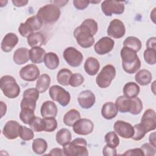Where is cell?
Instances as JSON below:
<instances>
[{
    "mask_svg": "<svg viewBox=\"0 0 156 156\" xmlns=\"http://www.w3.org/2000/svg\"><path fill=\"white\" fill-rule=\"evenodd\" d=\"M125 34L126 28L123 22L118 19H114L110 21L107 29L108 36L118 39L124 37Z\"/></svg>",
    "mask_w": 156,
    "mask_h": 156,
    "instance_id": "obj_15",
    "label": "cell"
},
{
    "mask_svg": "<svg viewBox=\"0 0 156 156\" xmlns=\"http://www.w3.org/2000/svg\"><path fill=\"white\" fill-rule=\"evenodd\" d=\"M100 64L98 59L90 57L85 62L84 69L85 72L90 76H95L99 71Z\"/></svg>",
    "mask_w": 156,
    "mask_h": 156,
    "instance_id": "obj_24",
    "label": "cell"
},
{
    "mask_svg": "<svg viewBox=\"0 0 156 156\" xmlns=\"http://www.w3.org/2000/svg\"><path fill=\"white\" fill-rule=\"evenodd\" d=\"M115 76V68L112 65H107L98 74L96 78V84L101 88H106L110 85Z\"/></svg>",
    "mask_w": 156,
    "mask_h": 156,
    "instance_id": "obj_6",
    "label": "cell"
},
{
    "mask_svg": "<svg viewBox=\"0 0 156 156\" xmlns=\"http://www.w3.org/2000/svg\"><path fill=\"white\" fill-rule=\"evenodd\" d=\"M87 142L82 138H77L63 146V150L67 156H87Z\"/></svg>",
    "mask_w": 156,
    "mask_h": 156,
    "instance_id": "obj_4",
    "label": "cell"
},
{
    "mask_svg": "<svg viewBox=\"0 0 156 156\" xmlns=\"http://www.w3.org/2000/svg\"><path fill=\"white\" fill-rule=\"evenodd\" d=\"M50 83V76L47 74H43L38 78L36 83V89L40 93H43L49 88Z\"/></svg>",
    "mask_w": 156,
    "mask_h": 156,
    "instance_id": "obj_32",
    "label": "cell"
},
{
    "mask_svg": "<svg viewBox=\"0 0 156 156\" xmlns=\"http://www.w3.org/2000/svg\"><path fill=\"white\" fill-rule=\"evenodd\" d=\"M29 125L33 131L37 132L44 131L46 127V123L44 119L35 116L30 121Z\"/></svg>",
    "mask_w": 156,
    "mask_h": 156,
    "instance_id": "obj_37",
    "label": "cell"
},
{
    "mask_svg": "<svg viewBox=\"0 0 156 156\" xmlns=\"http://www.w3.org/2000/svg\"><path fill=\"white\" fill-rule=\"evenodd\" d=\"M12 2L14 6L20 7L26 5L29 1L27 0H13Z\"/></svg>",
    "mask_w": 156,
    "mask_h": 156,
    "instance_id": "obj_52",
    "label": "cell"
},
{
    "mask_svg": "<svg viewBox=\"0 0 156 156\" xmlns=\"http://www.w3.org/2000/svg\"><path fill=\"white\" fill-rule=\"evenodd\" d=\"M90 3H99V2H100L101 1H90Z\"/></svg>",
    "mask_w": 156,
    "mask_h": 156,
    "instance_id": "obj_56",
    "label": "cell"
},
{
    "mask_svg": "<svg viewBox=\"0 0 156 156\" xmlns=\"http://www.w3.org/2000/svg\"><path fill=\"white\" fill-rule=\"evenodd\" d=\"M115 104L120 112L123 113L129 112L132 104L131 98L120 96L116 99Z\"/></svg>",
    "mask_w": 156,
    "mask_h": 156,
    "instance_id": "obj_30",
    "label": "cell"
},
{
    "mask_svg": "<svg viewBox=\"0 0 156 156\" xmlns=\"http://www.w3.org/2000/svg\"><path fill=\"white\" fill-rule=\"evenodd\" d=\"M77 101L82 108L88 109L92 107L95 104L96 97L91 91L86 90L81 91L79 94Z\"/></svg>",
    "mask_w": 156,
    "mask_h": 156,
    "instance_id": "obj_19",
    "label": "cell"
},
{
    "mask_svg": "<svg viewBox=\"0 0 156 156\" xmlns=\"http://www.w3.org/2000/svg\"><path fill=\"white\" fill-rule=\"evenodd\" d=\"M40 112L43 118H55L57 115L58 109L53 101H46L43 103Z\"/></svg>",
    "mask_w": 156,
    "mask_h": 156,
    "instance_id": "obj_21",
    "label": "cell"
},
{
    "mask_svg": "<svg viewBox=\"0 0 156 156\" xmlns=\"http://www.w3.org/2000/svg\"><path fill=\"white\" fill-rule=\"evenodd\" d=\"M115 41L108 37H104L99 39L94 46L95 52L99 55H105L113 49Z\"/></svg>",
    "mask_w": 156,
    "mask_h": 156,
    "instance_id": "obj_17",
    "label": "cell"
},
{
    "mask_svg": "<svg viewBox=\"0 0 156 156\" xmlns=\"http://www.w3.org/2000/svg\"><path fill=\"white\" fill-rule=\"evenodd\" d=\"M102 153L104 156L116 155V148L112 147L106 144L103 148Z\"/></svg>",
    "mask_w": 156,
    "mask_h": 156,
    "instance_id": "obj_48",
    "label": "cell"
},
{
    "mask_svg": "<svg viewBox=\"0 0 156 156\" xmlns=\"http://www.w3.org/2000/svg\"><path fill=\"white\" fill-rule=\"evenodd\" d=\"M45 51L41 47L32 48L29 51V58L34 64H39L44 62L46 55Z\"/></svg>",
    "mask_w": 156,
    "mask_h": 156,
    "instance_id": "obj_25",
    "label": "cell"
},
{
    "mask_svg": "<svg viewBox=\"0 0 156 156\" xmlns=\"http://www.w3.org/2000/svg\"><path fill=\"white\" fill-rule=\"evenodd\" d=\"M123 46L129 48L137 52L141 49L142 43L138 38L133 36H129L123 41Z\"/></svg>",
    "mask_w": 156,
    "mask_h": 156,
    "instance_id": "obj_35",
    "label": "cell"
},
{
    "mask_svg": "<svg viewBox=\"0 0 156 156\" xmlns=\"http://www.w3.org/2000/svg\"><path fill=\"white\" fill-rule=\"evenodd\" d=\"M101 9L105 16H110L113 14H122L124 12L125 7L121 1L105 0L101 4Z\"/></svg>",
    "mask_w": 156,
    "mask_h": 156,
    "instance_id": "obj_10",
    "label": "cell"
},
{
    "mask_svg": "<svg viewBox=\"0 0 156 156\" xmlns=\"http://www.w3.org/2000/svg\"><path fill=\"white\" fill-rule=\"evenodd\" d=\"M68 2V1H54V3L55 4V5H56L57 6L59 7H62L63 5H65V4H66Z\"/></svg>",
    "mask_w": 156,
    "mask_h": 156,
    "instance_id": "obj_55",
    "label": "cell"
},
{
    "mask_svg": "<svg viewBox=\"0 0 156 156\" xmlns=\"http://www.w3.org/2000/svg\"><path fill=\"white\" fill-rule=\"evenodd\" d=\"M63 56L66 63L72 67H78L82 63L83 56L75 48L68 47L65 49Z\"/></svg>",
    "mask_w": 156,
    "mask_h": 156,
    "instance_id": "obj_11",
    "label": "cell"
},
{
    "mask_svg": "<svg viewBox=\"0 0 156 156\" xmlns=\"http://www.w3.org/2000/svg\"><path fill=\"white\" fill-rule=\"evenodd\" d=\"M72 72L66 68L60 69L57 74V80L59 84L63 86L69 85V79L72 76Z\"/></svg>",
    "mask_w": 156,
    "mask_h": 156,
    "instance_id": "obj_36",
    "label": "cell"
},
{
    "mask_svg": "<svg viewBox=\"0 0 156 156\" xmlns=\"http://www.w3.org/2000/svg\"><path fill=\"white\" fill-rule=\"evenodd\" d=\"M84 82V77L79 73L72 74L69 79V85L73 87L80 86Z\"/></svg>",
    "mask_w": 156,
    "mask_h": 156,
    "instance_id": "obj_44",
    "label": "cell"
},
{
    "mask_svg": "<svg viewBox=\"0 0 156 156\" xmlns=\"http://www.w3.org/2000/svg\"><path fill=\"white\" fill-rule=\"evenodd\" d=\"M131 101L132 104L129 113L134 115L140 114L143 110V103L141 100L136 96L131 98Z\"/></svg>",
    "mask_w": 156,
    "mask_h": 156,
    "instance_id": "obj_39",
    "label": "cell"
},
{
    "mask_svg": "<svg viewBox=\"0 0 156 156\" xmlns=\"http://www.w3.org/2000/svg\"><path fill=\"white\" fill-rule=\"evenodd\" d=\"M142 150L144 155L146 156H154L155 154L156 148L152 146L150 143H144L140 147Z\"/></svg>",
    "mask_w": 156,
    "mask_h": 156,
    "instance_id": "obj_46",
    "label": "cell"
},
{
    "mask_svg": "<svg viewBox=\"0 0 156 156\" xmlns=\"http://www.w3.org/2000/svg\"><path fill=\"white\" fill-rule=\"evenodd\" d=\"M113 129L117 135L126 139L132 138L134 133L133 126L130 123L121 120L116 121L115 122Z\"/></svg>",
    "mask_w": 156,
    "mask_h": 156,
    "instance_id": "obj_12",
    "label": "cell"
},
{
    "mask_svg": "<svg viewBox=\"0 0 156 156\" xmlns=\"http://www.w3.org/2000/svg\"><path fill=\"white\" fill-rule=\"evenodd\" d=\"M38 91L34 88L24 90L23 94V99L20 104L21 108H30L35 111L36 102L39 98Z\"/></svg>",
    "mask_w": 156,
    "mask_h": 156,
    "instance_id": "obj_9",
    "label": "cell"
},
{
    "mask_svg": "<svg viewBox=\"0 0 156 156\" xmlns=\"http://www.w3.org/2000/svg\"><path fill=\"white\" fill-rule=\"evenodd\" d=\"M0 88L4 95L9 99L16 98L20 93V88L15 79L9 75L3 76L1 78Z\"/></svg>",
    "mask_w": 156,
    "mask_h": 156,
    "instance_id": "obj_5",
    "label": "cell"
},
{
    "mask_svg": "<svg viewBox=\"0 0 156 156\" xmlns=\"http://www.w3.org/2000/svg\"><path fill=\"white\" fill-rule=\"evenodd\" d=\"M6 111H7L6 104L4 102L1 101V118H2L6 113Z\"/></svg>",
    "mask_w": 156,
    "mask_h": 156,
    "instance_id": "obj_54",
    "label": "cell"
},
{
    "mask_svg": "<svg viewBox=\"0 0 156 156\" xmlns=\"http://www.w3.org/2000/svg\"><path fill=\"white\" fill-rule=\"evenodd\" d=\"M19 136L24 141H30L34 137V133L32 129L26 126H21L19 131Z\"/></svg>",
    "mask_w": 156,
    "mask_h": 156,
    "instance_id": "obj_41",
    "label": "cell"
},
{
    "mask_svg": "<svg viewBox=\"0 0 156 156\" xmlns=\"http://www.w3.org/2000/svg\"><path fill=\"white\" fill-rule=\"evenodd\" d=\"M27 41L29 46L32 48L41 47L44 44L45 38L41 32H37L30 35L27 38Z\"/></svg>",
    "mask_w": 156,
    "mask_h": 156,
    "instance_id": "obj_28",
    "label": "cell"
},
{
    "mask_svg": "<svg viewBox=\"0 0 156 156\" xmlns=\"http://www.w3.org/2000/svg\"><path fill=\"white\" fill-rule=\"evenodd\" d=\"M29 59V51L26 48H20L13 53V60L16 65H23L27 63Z\"/></svg>",
    "mask_w": 156,
    "mask_h": 156,
    "instance_id": "obj_22",
    "label": "cell"
},
{
    "mask_svg": "<svg viewBox=\"0 0 156 156\" xmlns=\"http://www.w3.org/2000/svg\"><path fill=\"white\" fill-rule=\"evenodd\" d=\"M80 118V114L79 112L76 109H71L65 114L63 122L65 125L71 127Z\"/></svg>",
    "mask_w": 156,
    "mask_h": 156,
    "instance_id": "obj_33",
    "label": "cell"
},
{
    "mask_svg": "<svg viewBox=\"0 0 156 156\" xmlns=\"http://www.w3.org/2000/svg\"><path fill=\"white\" fill-rule=\"evenodd\" d=\"M152 76L151 73L145 69L140 70L135 76V80L141 86H145L149 85L152 80Z\"/></svg>",
    "mask_w": 156,
    "mask_h": 156,
    "instance_id": "obj_26",
    "label": "cell"
},
{
    "mask_svg": "<svg viewBox=\"0 0 156 156\" xmlns=\"http://www.w3.org/2000/svg\"><path fill=\"white\" fill-rule=\"evenodd\" d=\"M140 91V87L133 82H129L126 83L123 88L124 96L129 98L136 97L139 94Z\"/></svg>",
    "mask_w": 156,
    "mask_h": 156,
    "instance_id": "obj_29",
    "label": "cell"
},
{
    "mask_svg": "<svg viewBox=\"0 0 156 156\" xmlns=\"http://www.w3.org/2000/svg\"><path fill=\"white\" fill-rule=\"evenodd\" d=\"M50 98L54 101L58 102L60 105L65 107L70 102L71 96L68 91L60 86L52 85L49 90Z\"/></svg>",
    "mask_w": 156,
    "mask_h": 156,
    "instance_id": "obj_8",
    "label": "cell"
},
{
    "mask_svg": "<svg viewBox=\"0 0 156 156\" xmlns=\"http://www.w3.org/2000/svg\"><path fill=\"white\" fill-rule=\"evenodd\" d=\"M156 50L150 48H147L144 52V61L149 65H155L156 62L155 59Z\"/></svg>",
    "mask_w": 156,
    "mask_h": 156,
    "instance_id": "obj_42",
    "label": "cell"
},
{
    "mask_svg": "<svg viewBox=\"0 0 156 156\" xmlns=\"http://www.w3.org/2000/svg\"><path fill=\"white\" fill-rule=\"evenodd\" d=\"M136 53L125 46H123L120 51L122 68L128 74L135 73L141 67V61Z\"/></svg>",
    "mask_w": 156,
    "mask_h": 156,
    "instance_id": "obj_2",
    "label": "cell"
},
{
    "mask_svg": "<svg viewBox=\"0 0 156 156\" xmlns=\"http://www.w3.org/2000/svg\"><path fill=\"white\" fill-rule=\"evenodd\" d=\"M32 148L35 154L42 155L46 152L48 148V143L43 138H36L32 142Z\"/></svg>",
    "mask_w": 156,
    "mask_h": 156,
    "instance_id": "obj_34",
    "label": "cell"
},
{
    "mask_svg": "<svg viewBox=\"0 0 156 156\" xmlns=\"http://www.w3.org/2000/svg\"><path fill=\"white\" fill-rule=\"evenodd\" d=\"M43 119L46 123L45 132H52L57 129V122L55 118H43Z\"/></svg>",
    "mask_w": 156,
    "mask_h": 156,
    "instance_id": "obj_45",
    "label": "cell"
},
{
    "mask_svg": "<svg viewBox=\"0 0 156 156\" xmlns=\"http://www.w3.org/2000/svg\"><path fill=\"white\" fill-rule=\"evenodd\" d=\"M34 110L30 108H21L20 113V118L26 124H29L30 121L35 116Z\"/></svg>",
    "mask_w": 156,
    "mask_h": 156,
    "instance_id": "obj_40",
    "label": "cell"
},
{
    "mask_svg": "<svg viewBox=\"0 0 156 156\" xmlns=\"http://www.w3.org/2000/svg\"><path fill=\"white\" fill-rule=\"evenodd\" d=\"M140 124L146 133L154 130L156 128L155 112L151 108L146 110L141 117Z\"/></svg>",
    "mask_w": 156,
    "mask_h": 156,
    "instance_id": "obj_14",
    "label": "cell"
},
{
    "mask_svg": "<svg viewBox=\"0 0 156 156\" xmlns=\"http://www.w3.org/2000/svg\"><path fill=\"white\" fill-rule=\"evenodd\" d=\"M94 129L93 122L87 118H80L73 126V131L80 135L90 134Z\"/></svg>",
    "mask_w": 156,
    "mask_h": 156,
    "instance_id": "obj_13",
    "label": "cell"
},
{
    "mask_svg": "<svg viewBox=\"0 0 156 156\" xmlns=\"http://www.w3.org/2000/svg\"><path fill=\"white\" fill-rule=\"evenodd\" d=\"M44 63L49 69H55L59 65L58 55L52 52L46 53L44 58Z\"/></svg>",
    "mask_w": 156,
    "mask_h": 156,
    "instance_id": "obj_31",
    "label": "cell"
},
{
    "mask_svg": "<svg viewBox=\"0 0 156 156\" xmlns=\"http://www.w3.org/2000/svg\"><path fill=\"white\" fill-rule=\"evenodd\" d=\"M20 76L25 81L32 82L40 77V70L34 64L27 65L20 69Z\"/></svg>",
    "mask_w": 156,
    "mask_h": 156,
    "instance_id": "obj_16",
    "label": "cell"
},
{
    "mask_svg": "<svg viewBox=\"0 0 156 156\" xmlns=\"http://www.w3.org/2000/svg\"><path fill=\"white\" fill-rule=\"evenodd\" d=\"M105 141L107 145L116 148L119 144V139L115 132H109L105 135Z\"/></svg>",
    "mask_w": 156,
    "mask_h": 156,
    "instance_id": "obj_38",
    "label": "cell"
},
{
    "mask_svg": "<svg viewBox=\"0 0 156 156\" xmlns=\"http://www.w3.org/2000/svg\"><path fill=\"white\" fill-rule=\"evenodd\" d=\"M98 25L93 19H86L80 26L77 27L73 32L78 44L83 48L91 47L94 43L93 36L97 33Z\"/></svg>",
    "mask_w": 156,
    "mask_h": 156,
    "instance_id": "obj_1",
    "label": "cell"
},
{
    "mask_svg": "<svg viewBox=\"0 0 156 156\" xmlns=\"http://www.w3.org/2000/svg\"><path fill=\"white\" fill-rule=\"evenodd\" d=\"M90 3L88 0H74L73 4L74 7L78 10H83L88 7Z\"/></svg>",
    "mask_w": 156,
    "mask_h": 156,
    "instance_id": "obj_47",
    "label": "cell"
},
{
    "mask_svg": "<svg viewBox=\"0 0 156 156\" xmlns=\"http://www.w3.org/2000/svg\"><path fill=\"white\" fill-rule=\"evenodd\" d=\"M60 13L58 6L54 4H49L40 8L36 15L43 24H52L59 19Z\"/></svg>",
    "mask_w": 156,
    "mask_h": 156,
    "instance_id": "obj_3",
    "label": "cell"
},
{
    "mask_svg": "<svg viewBox=\"0 0 156 156\" xmlns=\"http://www.w3.org/2000/svg\"><path fill=\"white\" fill-rule=\"evenodd\" d=\"M118 109L115 104L112 102L105 103L101 109V115L106 119H112L118 115Z\"/></svg>",
    "mask_w": 156,
    "mask_h": 156,
    "instance_id": "obj_23",
    "label": "cell"
},
{
    "mask_svg": "<svg viewBox=\"0 0 156 156\" xmlns=\"http://www.w3.org/2000/svg\"><path fill=\"white\" fill-rule=\"evenodd\" d=\"M43 23L37 15L28 18L25 23L20 24L18 27V32L22 37H28L30 35L34 33V31L38 30L42 27Z\"/></svg>",
    "mask_w": 156,
    "mask_h": 156,
    "instance_id": "obj_7",
    "label": "cell"
},
{
    "mask_svg": "<svg viewBox=\"0 0 156 156\" xmlns=\"http://www.w3.org/2000/svg\"><path fill=\"white\" fill-rule=\"evenodd\" d=\"M71 138L72 135L71 132L66 128L60 129L55 135L57 143L63 146L70 143L71 141Z\"/></svg>",
    "mask_w": 156,
    "mask_h": 156,
    "instance_id": "obj_27",
    "label": "cell"
},
{
    "mask_svg": "<svg viewBox=\"0 0 156 156\" xmlns=\"http://www.w3.org/2000/svg\"><path fill=\"white\" fill-rule=\"evenodd\" d=\"M21 125L16 121H8L2 129V134L9 140H14L19 136V131Z\"/></svg>",
    "mask_w": 156,
    "mask_h": 156,
    "instance_id": "obj_18",
    "label": "cell"
},
{
    "mask_svg": "<svg viewBox=\"0 0 156 156\" xmlns=\"http://www.w3.org/2000/svg\"><path fill=\"white\" fill-rule=\"evenodd\" d=\"M49 155H65L63 152V150L60 149V148H58V147H55L52 149L51 150L50 152L49 153Z\"/></svg>",
    "mask_w": 156,
    "mask_h": 156,
    "instance_id": "obj_51",
    "label": "cell"
},
{
    "mask_svg": "<svg viewBox=\"0 0 156 156\" xmlns=\"http://www.w3.org/2000/svg\"><path fill=\"white\" fill-rule=\"evenodd\" d=\"M149 143L153 146L154 147L156 148V144H155V132H154L151 133L149 135Z\"/></svg>",
    "mask_w": 156,
    "mask_h": 156,
    "instance_id": "obj_53",
    "label": "cell"
},
{
    "mask_svg": "<svg viewBox=\"0 0 156 156\" xmlns=\"http://www.w3.org/2000/svg\"><path fill=\"white\" fill-rule=\"evenodd\" d=\"M18 42V37L14 33H8L3 38L1 48L4 52H9L17 44Z\"/></svg>",
    "mask_w": 156,
    "mask_h": 156,
    "instance_id": "obj_20",
    "label": "cell"
},
{
    "mask_svg": "<svg viewBox=\"0 0 156 156\" xmlns=\"http://www.w3.org/2000/svg\"><path fill=\"white\" fill-rule=\"evenodd\" d=\"M134 133L132 138L135 141H139L141 140L144 135L147 133L143 127L141 126L140 123L136 124L133 126Z\"/></svg>",
    "mask_w": 156,
    "mask_h": 156,
    "instance_id": "obj_43",
    "label": "cell"
},
{
    "mask_svg": "<svg viewBox=\"0 0 156 156\" xmlns=\"http://www.w3.org/2000/svg\"><path fill=\"white\" fill-rule=\"evenodd\" d=\"M146 47L147 48L153 49L156 50V38L155 37L149 38L146 41Z\"/></svg>",
    "mask_w": 156,
    "mask_h": 156,
    "instance_id": "obj_50",
    "label": "cell"
},
{
    "mask_svg": "<svg viewBox=\"0 0 156 156\" xmlns=\"http://www.w3.org/2000/svg\"><path fill=\"white\" fill-rule=\"evenodd\" d=\"M123 155H144L141 148H134L132 149H129L126 151L123 154Z\"/></svg>",
    "mask_w": 156,
    "mask_h": 156,
    "instance_id": "obj_49",
    "label": "cell"
}]
</instances>
